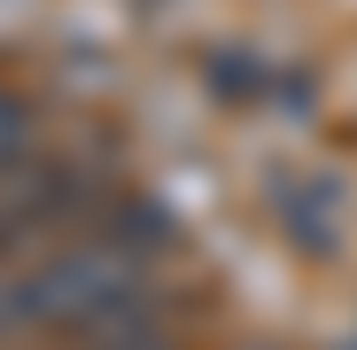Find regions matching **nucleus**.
I'll list each match as a JSON object with an SVG mask.
<instances>
[{"mask_svg": "<svg viewBox=\"0 0 357 350\" xmlns=\"http://www.w3.org/2000/svg\"><path fill=\"white\" fill-rule=\"evenodd\" d=\"M16 327H31V296H24V265L0 257V342H8Z\"/></svg>", "mask_w": 357, "mask_h": 350, "instance_id": "4", "label": "nucleus"}, {"mask_svg": "<svg viewBox=\"0 0 357 350\" xmlns=\"http://www.w3.org/2000/svg\"><path fill=\"white\" fill-rule=\"evenodd\" d=\"M24 296H31L39 327L101 342V335L155 312V257L125 249L109 226L101 233H63L39 257H24Z\"/></svg>", "mask_w": 357, "mask_h": 350, "instance_id": "1", "label": "nucleus"}, {"mask_svg": "<svg viewBox=\"0 0 357 350\" xmlns=\"http://www.w3.org/2000/svg\"><path fill=\"white\" fill-rule=\"evenodd\" d=\"M272 210H280V226H287L303 249H334L342 226H349V195H342L334 171H303V180H287V187L272 195Z\"/></svg>", "mask_w": 357, "mask_h": 350, "instance_id": "2", "label": "nucleus"}, {"mask_svg": "<svg viewBox=\"0 0 357 350\" xmlns=\"http://www.w3.org/2000/svg\"><path fill=\"white\" fill-rule=\"evenodd\" d=\"M24 156H31V109H24L8 86H0V171L24 163Z\"/></svg>", "mask_w": 357, "mask_h": 350, "instance_id": "3", "label": "nucleus"}]
</instances>
